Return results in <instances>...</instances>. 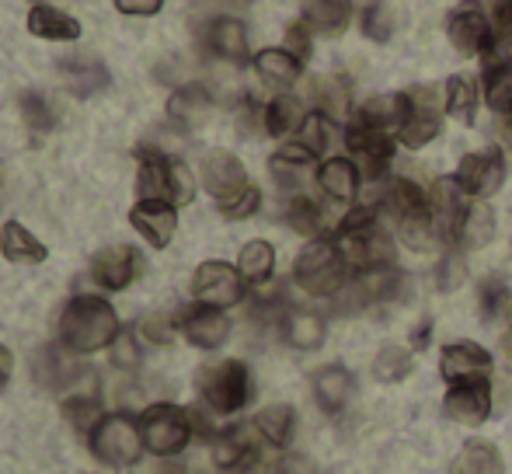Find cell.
Returning <instances> with one entry per match:
<instances>
[{
	"label": "cell",
	"instance_id": "cell-59",
	"mask_svg": "<svg viewBox=\"0 0 512 474\" xmlns=\"http://www.w3.org/2000/svg\"><path fill=\"white\" fill-rule=\"evenodd\" d=\"M502 314H506V321H509V332H512V297H509V304H506V311H502Z\"/></svg>",
	"mask_w": 512,
	"mask_h": 474
},
{
	"label": "cell",
	"instance_id": "cell-31",
	"mask_svg": "<svg viewBox=\"0 0 512 474\" xmlns=\"http://www.w3.org/2000/svg\"><path fill=\"white\" fill-rule=\"evenodd\" d=\"M304 21L317 35H342L352 21V0H304Z\"/></svg>",
	"mask_w": 512,
	"mask_h": 474
},
{
	"label": "cell",
	"instance_id": "cell-48",
	"mask_svg": "<svg viewBox=\"0 0 512 474\" xmlns=\"http://www.w3.org/2000/svg\"><path fill=\"white\" fill-rule=\"evenodd\" d=\"M258 210H262V192H258L255 185H248L241 196H234L230 203L220 206V213L227 220H248V217H255Z\"/></svg>",
	"mask_w": 512,
	"mask_h": 474
},
{
	"label": "cell",
	"instance_id": "cell-32",
	"mask_svg": "<svg viewBox=\"0 0 512 474\" xmlns=\"http://www.w3.org/2000/svg\"><path fill=\"white\" fill-rule=\"evenodd\" d=\"M255 433L262 436L269 447L286 450L297 436V412L293 405H269L255 415Z\"/></svg>",
	"mask_w": 512,
	"mask_h": 474
},
{
	"label": "cell",
	"instance_id": "cell-58",
	"mask_svg": "<svg viewBox=\"0 0 512 474\" xmlns=\"http://www.w3.org/2000/svg\"><path fill=\"white\" fill-rule=\"evenodd\" d=\"M499 140L512 147V116H499Z\"/></svg>",
	"mask_w": 512,
	"mask_h": 474
},
{
	"label": "cell",
	"instance_id": "cell-39",
	"mask_svg": "<svg viewBox=\"0 0 512 474\" xmlns=\"http://www.w3.org/2000/svg\"><path fill=\"white\" fill-rule=\"evenodd\" d=\"M310 98H314V112H324L328 119L342 122L349 116V88L342 77H317L310 84Z\"/></svg>",
	"mask_w": 512,
	"mask_h": 474
},
{
	"label": "cell",
	"instance_id": "cell-57",
	"mask_svg": "<svg viewBox=\"0 0 512 474\" xmlns=\"http://www.w3.org/2000/svg\"><path fill=\"white\" fill-rule=\"evenodd\" d=\"M429 335H432V325H429V321H422V325L415 328V335H411V349H425V346H429Z\"/></svg>",
	"mask_w": 512,
	"mask_h": 474
},
{
	"label": "cell",
	"instance_id": "cell-47",
	"mask_svg": "<svg viewBox=\"0 0 512 474\" xmlns=\"http://www.w3.org/2000/svg\"><path fill=\"white\" fill-rule=\"evenodd\" d=\"M391 32H394V18H391V7L387 4H370L363 11V35L373 42H391Z\"/></svg>",
	"mask_w": 512,
	"mask_h": 474
},
{
	"label": "cell",
	"instance_id": "cell-38",
	"mask_svg": "<svg viewBox=\"0 0 512 474\" xmlns=\"http://www.w3.org/2000/svg\"><path fill=\"white\" fill-rule=\"evenodd\" d=\"M237 269H241L248 286H265L272 279V272H276V251H272V244L248 241L241 248V258H237Z\"/></svg>",
	"mask_w": 512,
	"mask_h": 474
},
{
	"label": "cell",
	"instance_id": "cell-44",
	"mask_svg": "<svg viewBox=\"0 0 512 474\" xmlns=\"http://www.w3.org/2000/svg\"><path fill=\"white\" fill-rule=\"evenodd\" d=\"M509 297H512V293H509L506 279H502V276H485L478 283V311H481V318L495 321L502 311H506Z\"/></svg>",
	"mask_w": 512,
	"mask_h": 474
},
{
	"label": "cell",
	"instance_id": "cell-10",
	"mask_svg": "<svg viewBox=\"0 0 512 474\" xmlns=\"http://www.w3.org/2000/svg\"><path fill=\"white\" fill-rule=\"evenodd\" d=\"M405 98H408V112L398 129V140L405 143L408 150H418L439 136L443 116H446V102L439 98L436 88H408Z\"/></svg>",
	"mask_w": 512,
	"mask_h": 474
},
{
	"label": "cell",
	"instance_id": "cell-51",
	"mask_svg": "<svg viewBox=\"0 0 512 474\" xmlns=\"http://www.w3.org/2000/svg\"><path fill=\"white\" fill-rule=\"evenodd\" d=\"M171 328H175V325H171L168 318H157V314H154V318H143L140 335H143V339L154 342V346H168L171 335H175V332H171Z\"/></svg>",
	"mask_w": 512,
	"mask_h": 474
},
{
	"label": "cell",
	"instance_id": "cell-55",
	"mask_svg": "<svg viewBox=\"0 0 512 474\" xmlns=\"http://www.w3.org/2000/svg\"><path fill=\"white\" fill-rule=\"evenodd\" d=\"M276 474H314V468H310V461H307V457L290 454V457H283V461H279Z\"/></svg>",
	"mask_w": 512,
	"mask_h": 474
},
{
	"label": "cell",
	"instance_id": "cell-21",
	"mask_svg": "<svg viewBox=\"0 0 512 474\" xmlns=\"http://www.w3.org/2000/svg\"><path fill=\"white\" fill-rule=\"evenodd\" d=\"M317 189L335 203H356L363 189V171L352 157H324L317 164Z\"/></svg>",
	"mask_w": 512,
	"mask_h": 474
},
{
	"label": "cell",
	"instance_id": "cell-50",
	"mask_svg": "<svg viewBox=\"0 0 512 474\" xmlns=\"http://www.w3.org/2000/svg\"><path fill=\"white\" fill-rule=\"evenodd\" d=\"M310 28H307V21L300 18V21H293L290 28H286V49H290V53H297L300 60H307L310 56Z\"/></svg>",
	"mask_w": 512,
	"mask_h": 474
},
{
	"label": "cell",
	"instance_id": "cell-60",
	"mask_svg": "<svg viewBox=\"0 0 512 474\" xmlns=\"http://www.w3.org/2000/svg\"><path fill=\"white\" fill-rule=\"evenodd\" d=\"M509 53H512V42H509Z\"/></svg>",
	"mask_w": 512,
	"mask_h": 474
},
{
	"label": "cell",
	"instance_id": "cell-43",
	"mask_svg": "<svg viewBox=\"0 0 512 474\" xmlns=\"http://www.w3.org/2000/svg\"><path fill=\"white\" fill-rule=\"evenodd\" d=\"M335 133H338V122L335 119H328L324 112H310L307 122H304V129L297 133V140L304 143V147L314 157H321L324 150H328L331 143H335Z\"/></svg>",
	"mask_w": 512,
	"mask_h": 474
},
{
	"label": "cell",
	"instance_id": "cell-41",
	"mask_svg": "<svg viewBox=\"0 0 512 474\" xmlns=\"http://www.w3.org/2000/svg\"><path fill=\"white\" fill-rule=\"evenodd\" d=\"M286 224H290L297 234L310 237V241H314V237H324L321 206H317L310 196H304V192H297V196L290 199V206H286Z\"/></svg>",
	"mask_w": 512,
	"mask_h": 474
},
{
	"label": "cell",
	"instance_id": "cell-27",
	"mask_svg": "<svg viewBox=\"0 0 512 474\" xmlns=\"http://www.w3.org/2000/svg\"><path fill=\"white\" fill-rule=\"evenodd\" d=\"M28 32L35 39H49V42H74L81 39V21L70 18L67 11L49 4H32L28 11Z\"/></svg>",
	"mask_w": 512,
	"mask_h": 474
},
{
	"label": "cell",
	"instance_id": "cell-19",
	"mask_svg": "<svg viewBox=\"0 0 512 474\" xmlns=\"http://www.w3.org/2000/svg\"><path fill=\"white\" fill-rule=\"evenodd\" d=\"M314 387V401L324 415H338L349 408V401L356 398V377H352L349 366L342 363H328L310 377Z\"/></svg>",
	"mask_w": 512,
	"mask_h": 474
},
{
	"label": "cell",
	"instance_id": "cell-35",
	"mask_svg": "<svg viewBox=\"0 0 512 474\" xmlns=\"http://www.w3.org/2000/svg\"><path fill=\"white\" fill-rule=\"evenodd\" d=\"M492 237H495V213H492V206L481 203V199H474V203L467 206V217H464V224H460V234H457V244H453V248H460V251L485 248Z\"/></svg>",
	"mask_w": 512,
	"mask_h": 474
},
{
	"label": "cell",
	"instance_id": "cell-40",
	"mask_svg": "<svg viewBox=\"0 0 512 474\" xmlns=\"http://www.w3.org/2000/svg\"><path fill=\"white\" fill-rule=\"evenodd\" d=\"M453 474H502L499 450L485 440H471L453 457Z\"/></svg>",
	"mask_w": 512,
	"mask_h": 474
},
{
	"label": "cell",
	"instance_id": "cell-24",
	"mask_svg": "<svg viewBox=\"0 0 512 474\" xmlns=\"http://www.w3.org/2000/svg\"><path fill=\"white\" fill-rule=\"evenodd\" d=\"M206 49L213 56L227 63H244L248 60V28L237 18H213L206 25Z\"/></svg>",
	"mask_w": 512,
	"mask_h": 474
},
{
	"label": "cell",
	"instance_id": "cell-33",
	"mask_svg": "<svg viewBox=\"0 0 512 474\" xmlns=\"http://www.w3.org/2000/svg\"><path fill=\"white\" fill-rule=\"evenodd\" d=\"M481 95H485V105L495 116H512V63L509 60L485 63Z\"/></svg>",
	"mask_w": 512,
	"mask_h": 474
},
{
	"label": "cell",
	"instance_id": "cell-34",
	"mask_svg": "<svg viewBox=\"0 0 512 474\" xmlns=\"http://www.w3.org/2000/svg\"><path fill=\"white\" fill-rule=\"evenodd\" d=\"M405 112H408V98H405V91H398V95H377V98H370V102H363L356 109V116L363 122H370V126L387 129V133L398 136L401 122H405Z\"/></svg>",
	"mask_w": 512,
	"mask_h": 474
},
{
	"label": "cell",
	"instance_id": "cell-52",
	"mask_svg": "<svg viewBox=\"0 0 512 474\" xmlns=\"http://www.w3.org/2000/svg\"><path fill=\"white\" fill-rule=\"evenodd\" d=\"M495 35H499V46L512 42V0H502L495 11Z\"/></svg>",
	"mask_w": 512,
	"mask_h": 474
},
{
	"label": "cell",
	"instance_id": "cell-29",
	"mask_svg": "<svg viewBox=\"0 0 512 474\" xmlns=\"http://www.w3.org/2000/svg\"><path fill=\"white\" fill-rule=\"evenodd\" d=\"M0 255L14 265H39L49 258V251L28 227H21L18 220H7V224L0 227Z\"/></svg>",
	"mask_w": 512,
	"mask_h": 474
},
{
	"label": "cell",
	"instance_id": "cell-1",
	"mask_svg": "<svg viewBox=\"0 0 512 474\" xmlns=\"http://www.w3.org/2000/svg\"><path fill=\"white\" fill-rule=\"evenodd\" d=\"M119 314L105 297L81 293L60 314V342L70 353H98L119 339Z\"/></svg>",
	"mask_w": 512,
	"mask_h": 474
},
{
	"label": "cell",
	"instance_id": "cell-37",
	"mask_svg": "<svg viewBox=\"0 0 512 474\" xmlns=\"http://www.w3.org/2000/svg\"><path fill=\"white\" fill-rule=\"evenodd\" d=\"M317 157L310 154V150L304 147V143L300 140H293V143H283V147L276 150V154H272V161H269V168H272V175H276V182L283 185H297L300 178H304V171L310 168V164H314Z\"/></svg>",
	"mask_w": 512,
	"mask_h": 474
},
{
	"label": "cell",
	"instance_id": "cell-17",
	"mask_svg": "<svg viewBox=\"0 0 512 474\" xmlns=\"http://www.w3.org/2000/svg\"><path fill=\"white\" fill-rule=\"evenodd\" d=\"M178 328L182 335L189 339V346L196 349H220L223 342L230 339V318L220 311V307H209V304H192L182 311L178 318Z\"/></svg>",
	"mask_w": 512,
	"mask_h": 474
},
{
	"label": "cell",
	"instance_id": "cell-23",
	"mask_svg": "<svg viewBox=\"0 0 512 474\" xmlns=\"http://www.w3.org/2000/svg\"><path fill=\"white\" fill-rule=\"evenodd\" d=\"M258 461V440L251 436V429L237 426L227 433L213 436V464L220 471H248Z\"/></svg>",
	"mask_w": 512,
	"mask_h": 474
},
{
	"label": "cell",
	"instance_id": "cell-7",
	"mask_svg": "<svg viewBox=\"0 0 512 474\" xmlns=\"http://www.w3.org/2000/svg\"><path fill=\"white\" fill-rule=\"evenodd\" d=\"M140 433L143 443L154 457H178L196 436L192 426V408L171 405V401H157L140 415Z\"/></svg>",
	"mask_w": 512,
	"mask_h": 474
},
{
	"label": "cell",
	"instance_id": "cell-45",
	"mask_svg": "<svg viewBox=\"0 0 512 474\" xmlns=\"http://www.w3.org/2000/svg\"><path fill=\"white\" fill-rule=\"evenodd\" d=\"M18 109H21V119L28 122L32 133H49V129H53V109H49L46 95H39V91H25V95L18 98Z\"/></svg>",
	"mask_w": 512,
	"mask_h": 474
},
{
	"label": "cell",
	"instance_id": "cell-13",
	"mask_svg": "<svg viewBox=\"0 0 512 474\" xmlns=\"http://www.w3.org/2000/svg\"><path fill=\"white\" fill-rule=\"evenodd\" d=\"M467 192L464 185L453 178H436L429 189V213H432V224H436V234L443 244H457L460 224L467 217Z\"/></svg>",
	"mask_w": 512,
	"mask_h": 474
},
{
	"label": "cell",
	"instance_id": "cell-56",
	"mask_svg": "<svg viewBox=\"0 0 512 474\" xmlns=\"http://www.w3.org/2000/svg\"><path fill=\"white\" fill-rule=\"evenodd\" d=\"M11 373H14V356L7 346H0V394H4L7 384H11Z\"/></svg>",
	"mask_w": 512,
	"mask_h": 474
},
{
	"label": "cell",
	"instance_id": "cell-6",
	"mask_svg": "<svg viewBox=\"0 0 512 474\" xmlns=\"http://www.w3.org/2000/svg\"><path fill=\"white\" fill-rule=\"evenodd\" d=\"M199 394H203L206 408L216 415H234L251 401V370L241 359H220L199 370Z\"/></svg>",
	"mask_w": 512,
	"mask_h": 474
},
{
	"label": "cell",
	"instance_id": "cell-4",
	"mask_svg": "<svg viewBox=\"0 0 512 474\" xmlns=\"http://www.w3.org/2000/svg\"><path fill=\"white\" fill-rule=\"evenodd\" d=\"M140 157V175H136V192L140 199H164L171 206L192 203L196 196V182H192L189 168L175 157L161 154V150L140 147L136 150Z\"/></svg>",
	"mask_w": 512,
	"mask_h": 474
},
{
	"label": "cell",
	"instance_id": "cell-18",
	"mask_svg": "<svg viewBox=\"0 0 512 474\" xmlns=\"http://www.w3.org/2000/svg\"><path fill=\"white\" fill-rule=\"evenodd\" d=\"M443 408L450 419L464 426H481L492 415V384L488 380H467V384H450L443 398Z\"/></svg>",
	"mask_w": 512,
	"mask_h": 474
},
{
	"label": "cell",
	"instance_id": "cell-9",
	"mask_svg": "<svg viewBox=\"0 0 512 474\" xmlns=\"http://www.w3.org/2000/svg\"><path fill=\"white\" fill-rule=\"evenodd\" d=\"M446 35H450V42L464 56H481L485 63L502 60L499 35H495V25L488 21V14L481 11L478 0H464V4L446 18Z\"/></svg>",
	"mask_w": 512,
	"mask_h": 474
},
{
	"label": "cell",
	"instance_id": "cell-14",
	"mask_svg": "<svg viewBox=\"0 0 512 474\" xmlns=\"http://www.w3.org/2000/svg\"><path fill=\"white\" fill-rule=\"evenodd\" d=\"M143 276V255L133 244H112L102 248L91 262V279H95L102 290H126L129 283Z\"/></svg>",
	"mask_w": 512,
	"mask_h": 474
},
{
	"label": "cell",
	"instance_id": "cell-2",
	"mask_svg": "<svg viewBox=\"0 0 512 474\" xmlns=\"http://www.w3.org/2000/svg\"><path fill=\"white\" fill-rule=\"evenodd\" d=\"M380 210H387L398 224V237L415 251H425L439 241L436 224L429 213V192L411 178H387V189L380 196Z\"/></svg>",
	"mask_w": 512,
	"mask_h": 474
},
{
	"label": "cell",
	"instance_id": "cell-53",
	"mask_svg": "<svg viewBox=\"0 0 512 474\" xmlns=\"http://www.w3.org/2000/svg\"><path fill=\"white\" fill-rule=\"evenodd\" d=\"M122 14H140V18H150L164 7V0H115Z\"/></svg>",
	"mask_w": 512,
	"mask_h": 474
},
{
	"label": "cell",
	"instance_id": "cell-11",
	"mask_svg": "<svg viewBox=\"0 0 512 474\" xmlns=\"http://www.w3.org/2000/svg\"><path fill=\"white\" fill-rule=\"evenodd\" d=\"M244 290H248V283H244L241 269L230 262H203L196 269V276H192V297H196V304L220 307V311L241 304Z\"/></svg>",
	"mask_w": 512,
	"mask_h": 474
},
{
	"label": "cell",
	"instance_id": "cell-12",
	"mask_svg": "<svg viewBox=\"0 0 512 474\" xmlns=\"http://www.w3.org/2000/svg\"><path fill=\"white\" fill-rule=\"evenodd\" d=\"M457 182L464 185V192L474 199L495 196V192L502 189V182H506V157H502V147L471 150V154L460 157Z\"/></svg>",
	"mask_w": 512,
	"mask_h": 474
},
{
	"label": "cell",
	"instance_id": "cell-3",
	"mask_svg": "<svg viewBox=\"0 0 512 474\" xmlns=\"http://www.w3.org/2000/svg\"><path fill=\"white\" fill-rule=\"evenodd\" d=\"M352 279V265L345 262L335 237H314L293 265V283L310 297H335Z\"/></svg>",
	"mask_w": 512,
	"mask_h": 474
},
{
	"label": "cell",
	"instance_id": "cell-28",
	"mask_svg": "<svg viewBox=\"0 0 512 474\" xmlns=\"http://www.w3.org/2000/svg\"><path fill=\"white\" fill-rule=\"evenodd\" d=\"M255 74L262 77L269 88H293L304 74V60L290 49H262L255 56Z\"/></svg>",
	"mask_w": 512,
	"mask_h": 474
},
{
	"label": "cell",
	"instance_id": "cell-16",
	"mask_svg": "<svg viewBox=\"0 0 512 474\" xmlns=\"http://www.w3.org/2000/svg\"><path fill=\"white\" fill-rule=\"evenodd\" d=\"M495 359L488 349H481L478 342H450L443 346L439 356V373L446 377V384H467V380H488Z\"/></svg>",
	"mask_w": 512,
	"mask_h": 474
},
{
	"label": "cell",
	"instance_id": "cell-20",
	"mask_svg": "<svg viewBox=\"0 0 512 474\" xmlns=\"http://www.w3.org/2000/svg\"><path fill=\"white\" fill-rule=\"evenodd\" d=\"M129 224L136 227V234L143 241H150L154 248H168L171 237L178 231V213L164 199H140V203L129 210Z\"/></svg>",
	"mask_w": 512,
	"mask_h": 474
},
{
	"label": "cell",
	"instance_id": "cell-26",
	"mask_svg": "<svg viewBox=\"0 0 512 474\" xmlns=\"http://www.w3.org/2000/svg\"><path fill=\"white\" fill-rule=\"evenodd\" d=\"M209 109H213V98H209V91L203 84H182V88H175L168 98V119L182 129L203 126Z\"/></svg>",
	"mask_w": 512,
	"mask_h": 474
},
{
	"label": "cell",
	"instance_id": "cell-25",
	"mask_svg": "<svg viewBox=\"0 0 512 474\" xmlns=\"http://www.w3.org/2000/svg\"><path fill=\"white\" fill-rule=\"evenodd\" d=\"M279 332H283L286 346L300 349V353H310L324 342V318L317 311H307V307H286V314L279 318Z\"/></svg>",
	"mask_w": 512,
	"mask_h": 474
},
{
	"label": "cell",
	"instance_id": "cell-8",
	"mask_svg": "<svg viewBox=\"0 0 512 474\" xmlns=\"http://www.w3.org/2000/svg\"><path fill=\"white\" fill-rule=\"evenodd\" d=\"M342 140L366 182H387V171H391L394 161V133L370 126V122H363L359 116H349Z\"/></svg>",
	"mask_w": 512,
	"mask_h": 474
},
{
	"label": "cell",
	"instance_id": "cell-5",
	"mask_svg": "<svg viewBox=\"0 0 512 474\" xmlns=\"http://www.w3.org/2000/svg\"><path fill=\"white\" fill-rule=\"evenodd\" d=\"M88 443H91L95 461H102L105 468H133L143 450H147L140 422L126 412L102 415V419L95 422V429L88 433Z\"/></svg>",
	"mask_w": 512,
	"mask_h": 474
},
{
	"label": "cell",
	"instance_id": "cell-22",
	"mask_svg": "<svg viewBox=\"0 0 512 474\" xmlns=\"http://www.w3.org/2000/svg\"><path fill=\"white\" fill-rule=\"evenodd\" d=\"M60 77H63V84H67L70 95H77V98H91L112 84L108 67L102 60H95V56H63Z\"/></svg>",
	"mask_w": 512,
	"mask_h": 474
},
{
	"label": "cell",
	"instance_id": "cell-42",
	"mask_svg": "<svg viewBox=\"0 0 512 474\" xmlns=\"http://www.w3.org/2000/svg\"><path fill=\"white\" fill-rule=\"evenodd\" d=\"M408 373H411V349L405 346H384L377 359H373V377L380 384H398Z\"/></svg>",
	"mask_w": 512,
	"mask_h": 474
},
{
	"label": "cell",
	"instance_id": "cell-54",
	"mask_svg": "<svg viewBox=\"0 0 512 474\" xmlns=\"http://www.w3.org/2000/svg\"><path fill=\"white\" fill-rule=\"evenodd\" d=\"M112 346H115V353H119V356H115V359H119L122 366H129V363H136V359H140V356H136L133 335H129V332H126V335L119 332V339H115Z\"/></svg>",
	"mask_w": 512,
	"mask_h": 474
},
{
	"label": "cell",
	"instance_id": "cell-30",
	"mask_svg": "<svg viewBox=\"0 0 512 474\" xmlns=\"http://www.w3.org/2000/svg\"><path fill=\"white\" fill-rule=\"evenodd\" d=\"M310 112L304 109V102L293 95H276L269 105H265L262 112V122H265V133L269 136H279V140H286V136H297L300 129H304Z\"/></svg>",
	"mask_w": 512,
	"mask_h": 474
},
{
	"label": "cell",
	"instance_id": "cell-49",
	"mask_svg": "<svg viewBox=\"0 0 512 474\" xmlns=\"http://www.w3.org/2000/svg\"><path fill=\"white\" fill-rule=\"evenodd\" d=\"M436 283H439V290H457V286L464 283V255H460V248H450L443 255L439 272H436Z\"/></svg>",
	"mask_w": 512,
	"mask_h": 474
},
{
	"label": "cell",
	"instance_id": "cell-15",
	"mask_svg": "<svg viewBox=\"0 0 512 474\" xmlns=\"http://www.w3.org/2000/svg\"><path fill=\"white\" fill-rule=\"evenodd\" d=\"M203 185H206L209 196L216 199V206H223L234 196H241L251 182H248L244 164L237 161L230 150H213V154H206V161H203Z\"/></svg>",
	"mask_w": 512,
	"mask_h": 474
},
{
	"label": "cell",
	"instance_id": "cell-46",
	"mask_svg": "<svg viewBox=\"0 0 512 474\" xmlns=\"http://www.w3.org/2000/svg\"><path fill=\"white\" fill-rule=\"evenodd\" d=\"M63 412H67V419L74 422L77 429H95V422L102 419V405H98L95 394H77V398L63 401Z\"/></svg>",
	"mask_w": 512,
	"mask_h": 474
},
{
	"label": "cell",
	"instance_id": "cell-36",
	"mask_svg": "<svg viewBox=\"0 0 512 474\" xmlns=\"http://www.w3.org/2000/svg\"><path fill=\"white\" fill-rule=\"evenodd\" d=\"M478 98H481V91H478V81H474V77L453 74L443 88L446 116H453L457 122H464V126H471L474 112H478Z\"/></svg>",
	"mask_w": 512,
	"mask_h": 474
}]
</instances>
